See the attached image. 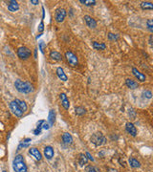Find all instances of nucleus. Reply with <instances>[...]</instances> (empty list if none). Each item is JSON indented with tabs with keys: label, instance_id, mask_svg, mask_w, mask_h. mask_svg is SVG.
<instances>
[{
	"label": "nucleus",
	"instance_id": "obj_1",
	"mask_svg": "<svg viewBox=\"0 0 153 172\" xmlns=\"http://www.w3.org/2000/svg\"><path fill=\"white\" fill-rule=\"evenodd\" d=\"M15 86L18 92L23 93V94H28V93L34 91V88H33V85L31 83L26 82V81H22L20 80H17L15 81Z\"/></svg>",
	"mask_w": 153,
	"mask_h": 172
},
{
	"label": "nucleus",
	"instance_id": "obj_2",
	"mask_svg": "<svg viewBox=\"0 0 153 172\" xmlns=\"http://www.w3.org/2000/svg\"><path fill=\"white\" fill-rule=\"evenodd\" d=\"M13 165L15 172H27V166L24 163V158L22 155H16L13 159Z\"/></svg>",
	"mask_w": 153,
	"mask_h": 172
},
{
	"label": "nucleus",
	"instance_id": "obj_3",
	"mask_svg": "<svg viewBox=\"0 0 153 172\" xmlns=\"http://www.w3.org/2000/svg\"><path fill=\"white\" fill-rule=\"evenodd\" d=\"M91 141L95 144L96 146H100V145H102V144H104L106 143V139L100 132H97V133H95L92 135Z\"/></svg>",
	"mask_w": 153,
	"mask_h": 172
},
{
	"label": "nucleus",
	"instance_id": "obj_4",
	"mask_svg": "<svg viewBox=\"0 0 153 172\" xmlns=\"http://www.w3.org/2000/svg\"><path fill=\"white\" fill-rule=\"evenodd\" d=\"M17 56L20 57L21 59H27L31 56V50H30L29 48L25 47V46L20 47L17 50Z\"/></svg>",
	"mask_w": 153,
	"mask_h": 172
},
{
	"label": "nucleus",
	"instance_id": "obj_5",
	"mask_svg": "<svg viewBox=\"0 0 153 172\" xmlns=\"http://www.w3.org/2000/svg\"><path fill=\"white\" fill-rule=\"evenodd\" d=\"M65 57H66L68 63H69L71 66H76L78 63V57L76 56V54L72 53V52H66L65 53Z\"/></svg>",
	"mask_w": 153,
	"mask_h": 172
},
{
	"label": "nucleus",
	"instance_id": "obj_6",
	"mask_svg": "<svg viewBox=\"0 0 153 172\" xmlns=\"http://www.w3.org/2000/svg\"><path fill=\"white\" fill-rule=\"evenodd\" d=\"M66 11L62 8H59L56 11V13H55V19H56L57 22H62L64 20V18L66 17Z\"/></svg>",
	"mask_w": 153,
	"mask_h": 172
},
{
	"label": "nucleus",
	"instance_id": "obj_7",
	"mask_svg": "<svg viewBox=\"0 0 153 172\" xmlns=\"http://www.w3.org/2000/svg\"><path fill=\"white\" fill-rule=\"evenodd\" d=\"M10 108H11V110H12L13 113L15 114L16 117H21L23 115L22 110L19 108V106L17 105V103H16L15 100L10 103Z\"/></svg>",
	"mask_w": 153,
	"mask_h": 172
},
{
	"label": "nucleus",
	"instance_id": "obj_8",
	"mask_svg": "<svg viewBox=\"0 0 153 172\" xmlns=\"http://www.w3.org/2000/svg\"><path fill=\"white\" fill-rule=\"evenodd\" d=\"M84 20H85V23L86 25L89 27V28L91 29H95L96 27H97V22H96V20L93 17L89 15H85L84 16Z\"/></svg>",
	"mask_w": 153,
	"mask_h": 172
},
{
	"label": "nucleus",
	"instance_id": "obj_9",
	"mask_svg": "<svg viewBox=\"0 0 153 172\" xmlns=\"http://www.w3.org/2000/svg\"><path fill=\"white\" fill-rule=\"evenodd\" d=\"M125 129H126L127 133L130 134V135L133 136V137H135V136L137 135V129H136L135 125L133 124H131V122H127L126 125H125Z\"/></svg>",
	"mask_w": 153,
	"mask_h": 172
},
{
	"label": "nucleus",
	"instance_id": "obj_10",
	"mask_svg": "<svg viewBox=\"0 0 153 172\" xmlns=\"http://www.w3.org/2000/svg\"><path fill=\"white\" fill-rule=\"evenodd\" d=\"M132 73H133V75L138 78V80L142 81V82H144V81H146V76H144L143 73H141L140 71H138L137 68H132Z\"/></svg>",
	"mask_w": 153,
	"mask_h": 172
},
{
	"label": "nucleus",
	"instance_id": "obj_11",
	"mask_svg": "<svg viewBox=\"0 0 153 172\" xmlns=\"http://www.w3.org/2000/svg\"><path fill=\"white\" fill-rule=\"evenodd\" d=\"M59 98H61V100L62 106L64 107V109L68 110V109H69V107H70V102H69V100H68V99H67L66 94H64V93H61V94L59 95Z\"/></svg>",
	"mask_w": 153,
	"mask_h": 172
},
{
	"label": "nucleus",
	"instance_id": "obj_12",
	"mask_svg": "<svg viewBox=\"0 0 153 172\" xmlns=\"http://www.w3.org/2000/svg\"><path fill=\"white\" fill-rule=\"evenodd\" d=\"M29 153L30 154L32 155V156H34L35 157V160H37V161H40L42 159V155H41V153H40V151L38 149H37V148H30L29 149Z\"/></svg>",
	"mask_w": 153,
	"mask_h": 172
},
{
	"label": "nucleus",
	"instance_id": "obj_13",
	"mask_svg": "<svg viewBox=\"0 0 153 172\" xmlns=\"http://www.w3.org/2000/svg\"><path fill=\"white\" fill-rule=\"evenodd\" d=\"M54 154H55V152H54V149L52 146H46L44 148V156L46 157V159L51 160L52 158L54 157Z\"/></svg>",
	"mask_w": 153,
	"mask_h": 172
},
{
	"label": "nucleus",
	"instance_id": "obj_14",
	"mask_svg": "<svg viewBox=\"0 0 153 172\" xmlns=\"http://www.w3.org/2000/svg\"><path fill=\"white\" fill-rule=\"evenodd\" d=\"M8 10L10 11V12H15V11H17L19 9V6H18V3L16 1H13V0H11V1L8 2Z\"/></svg>",
	"mask_w": 153,
	"mask_h": 172
},
{
	"label": "nucleus",
	"instance_id": "obj_15",
	"mask_svg": "<svg viewBox=\"0 0 153 172\" xmlns=\"http://www.w3.org/2000/svg\"><path fill=\"white\" fill-rule=\"evenodd\" d=\"M57 76H59V78L61 80H62V81H66L67 80V76L65 75L64 71H63V69H62L61 67H59L57 69Z\"/></svg>",
	"mask_w": 153,
	"mask_h": 172
},
{
	"label": "nucleus",
	"instance_id": "obj_16",
	"mask_svg": "<svg viewBox=\"0 0 153 172\" xmlns=\"http://www.w3.org/2000/svg\"><path fill=\"white\" fill-rule=\"evenodd\" d=\"M125 84H126V86L130 89H136L138 88L139 86L138 82H136V81L133 80H130V78H127V80H125Z\"/></svg>",
	"mask_w": 153,
	"mask_h": 172
},
{
	"label": "nucleus",
	"instance_id": "obj_17",
	"mask_svg": "<svg viewBox=\"0 0 153 172\" xmlns=\"http://www.w3.org/2000/svg\"><path fill=\"white\" fill-rule=\"evenodd\" d=\"M62 140H63L64 143H66V144L73 143V137L69 133H63V135H62Z\"/></svg>",
	"mask_w": 153,
	"mask_h": 172
},
{
	"label": "nucleus",
	"instance_id": "obj_18",
	"mask_svg": "<svg viewBox=\"0 0 153 172\" xmlns=\"http://www.w3.org/2000/svg\"><path fill=\"white\" fill-rule=\"evenodd\" d=\"M50 57L52 59L56 61H61L62 60V56L61 54L59 53V52H56V51H52L50 53Z\"/></svg>",
	"mask_w": 153,
	"mask_h": 172
},
{
	"label": "nucleus",
	"instance_id": "obj_19",
	"mask_svg": "<svg viewBox=\"0 0 153 172\" xmlns=\"http://www.w3.org/2000/svg\"><path fill=\"white\" fill-rule=\"evenodd\" d=\"M55 119H56V113H55L54 110H50L49 112V116H48V122H49V125L52 126L55 122Z\"/></svg>",
	"mask_w": 153,
	"mask_h": 172
},
{
	"label": "nucleus",
	"instance_id": "obj_20",
	"mask_svg": "<svg viewBox=\"0 0 153 172\" xmlns=\"http://www.w3.org/2000/svg\"><path fill=\"white\" fill-rule=\"evenodd\" d=\"M15 102L17 103V105L19 106V108L22 110V112L24 113L25 111H27V104L25 103V102H22V100H17L16 99Z\"/></svg>",
	"mask_w": 153,
	"mask_h": 172
},
{
	"label": "nucleus",
	"instance_id": "obj_21",
	"mask_svg": "<svg viewBox=\"0 0 153 172\" xmlns=\"http://www.w3.org/2000/svg\"><path fill=\"white\" fill-rule=\"evenodd\" d=\"M129 165H130L131 167L137 168V167H140L141 163H140V162H139L138 160L134 159V158H131V159H129Z\"/></svg>",
	"mask_w": 153,
	"mask_h": 172
},
{
	"label": "nucleus",
	"instance_id": "obj_22",
	"mask_svg": "<svg viewBox=\"0 0 153 172\" xmlns=\"http://www.w3.org/2000/svg\"><path fill=\"white\" fill-rule=\"evenodd\" d=\"M87 162H88V159H87V157L85 156V155L80 154V157H78V163H80L81 166H83V165H86Z\"/></svg>",
	"mask_w": 153,
	"mask_h": 172
},
{
	"label": "nucleus",
	"instance_id": "obj_23",
	"mask_svg": "<svg viewBox=\"0 0 153 172\" xmlns=\"http://www.w3.org/2000/svg\"><path fill=\"white\" fill-rule=\"evenodd\" d=\"M93 47H94L96 50H105L106 45L104 43H99V42H93Z\"/></svg>",
	"mask_w": 153,
	"mask_h": 172
},
{
	"label": "nucleus",
	"instance_id": "obj_24",
	"mask_svg": "<svg viewBox=\"0 0 153 172\" xmlns=\"http://www.w3.org/2000/svg\"><path fill=\"white\" fill-rule=\"evenodd\" d=\"M141 8L144 10H152L153 5L151 2H142L141 3Z\"/></svg>",
	"mask_w": 153,
	"mask_h": 172
},
{
	"label": "nucleus",
	"instance_id": "obj_25",
	"mask_svg": "<svg viewBox=\"0 0 153 172\" xmlns=\"http://www.w3.org/2000/svg\"><path fill=\"white\" fill-rule=\"evenodd\" d=\"M75 111H76V114L78 115V116H81V115H84V114H85V112H86L85 108L82 107V106H78V107H76Z\"/></svg>",
	"mask_w": 153,
	"mask_h": 172
},
{
	"label": "nucleus",
	"instance_id": "obj_26",
	"mask_svg": "<svg viewBox=\"0 0 153 172\" xmlns=\"http://www.w3.org/2000/svg\"><path fill=\"white\" fill-rule=\"evenodd\" d=\"M80 3H82L86 6H91V5H95L96 4V1L95 0H80Z\"/></svg>",
	"mask_w": 153,
	"mask_h": 172
},
{
	"label": "nucleus",
	"instance_id": "obj_27",
	"mask_svg": "<svg viewBox=\"0 0 153 172\" xmlns=\"http://www.w3.org/2000/svg\"><path fill=\"white\" fill-rule=\"evenodd\" d=\"M86 172H100V169L98 167H96V166L89 165V166H87Z\"/></svg>",
	"mask_w": 153,
	"mask_h": 172
},
{
	"label": "nucleus",
	"instance_id": "obj_28",
	"mask_svg": "<svg viewBox=\"0 0 153 172\" xmlns=\"http://www.w3.org/2000/svg\"><path fill=\"white\" fill-rule=\"evenodd\" d=\"M146 25L148 27V30L150 32L153 31V20L152 19H148V20L146 21Z\"/></svg>",
	"mask_w": 153,
	"mask_h": 172
},
{
	"label": "nucleus",
	"instance_id": "obj_29",
	"mask_svg": "<svg viewBox=\"0 0 153 172\" xmlns=\"http://www.w3.org/2000/svg\"><path fill=\"white\" fill-rule=\"evenodd\" d=\"M45 43H44V41H41L39 43V49H40V51H41V53L42 54H44V48H45Z\"/></svg>",
	"mask_w": 153,
	"mask_h": 172
},
{
	"label": "nucleus",
	"instance_id": "obj_30",
	"mask_svg": "<svg viewBox=\"0 0 153 172\" xmlns=\"http://www.w3.org/2000/svg\"><path fill=\"white\" fill-rule=\"evenodd\" d=\"M144 97H146L147 99H151V97H152V93L150 92V91H146V92H144V94H143Z\"/></svg>",
	"mask_w": 153,
	"mask_h": 172
},
{
	"label": "nucleus",
	"instance_id": "obj_31",
	"mask_svg": "<svg viewBox=\"0 0 153 172\" xmlns=\"http://www.w3.org/2000/svg\"><path fill=\"white\" fill-rule=\"evenodd\" d=\"M108 38L109 39H117L118 38V35H114V34H112V33H110V34H108Z\"/></svg>",
	"mask_w": 153,
	"mask_h": 172
},
{
	"label": "nucleus",
	"instance_id": "obj_32",
	"mask_svg": "<svg viewBox=\"0 0 153 172\" xmlns=\"http://www.w3.org/2000/svg\"><path fill=\"white\" fill-rule=\"evenodd\" d=\"M43 30H44V24H43V21H41L39 24V26H38V32H43Z\"/></svg>",
	"mask_w": 153,
	"mask_h": 172
},
{
	"label": "nucleus",
	"instance_id": "obj_33",
	"mask_svg": "<svg viewBox=\"0 0 153 172\" xmlns=\"http://www.w3.org/2000/svg\"><path fill=\"white\" fill-rule=\"evenodd\" d=\"M85 156L87 157V159H89L90 161H92V162H94V158L92 157V155L90 154L89 152H86V153H85Z\"/></svg>",
	"mask_w": 153,
	"mask_h": 172
},
{
	"label": "nucleus",
	"instance_id": "obj_34",
	"mask_svg": "<svg viewBox=\"0 0 153 172\" xmlns=\"http://www.w3.org/2000/svg\"><path fill=\"white\" fill-rule=\"evenodd\" d=\"M41 127L47 130V129H49V128H50V125H49V124H47V122H44V124H42V126H41Z\"/></svg>",
	"mask_w": 153,
	"mask_h": 172
},
{
	"label": "nucleus",
	"instance_id": "obj_35",
	"mask_svg": "<svg viewBox=\"0 0 153 172\" xmlns=\"http://www.w3.org/2000/svg\"><path fill=\"white\" fill-rule=\"evenodd\" d=\"M35 135H39L40 133H41V128H37L35 131H34Z\"/></svg>",
	"mask_w": 153,
	"mask_h": 172
},
{
	"label": "nucleus",
	"instance_id": "obj_36",
	"mask_svg": "<svg viewBox=\"0 0 153 172\" xmlns=\"http://www.w3.org/2000/svg\"><path fill=\"white\" fill-rule=\"evenodd\" d=\"M31 3L34 4V5H37L39 3V1H37V0H31Z\"/></svg>",
	"mask_w": 153,
	"mask_h": 172
},
{
	"label": "nucleus",
	"instance_id": "obj_37",
	"mask_svg": "<svg viewBox=\"0 0 153 172\" xmlns=\"http://www.w3.org/2000/svg\"><path fill=\"white\" fill-rule=\"evenodd\" d=\"M107 172H118V171H117L115 168H109Z\"/></svg>",
	"mask_w": 153,
	"mask_h": 172
},
{
	"label": "nucleus",
	"instance_id": "obj_38",
	"mask_svg": "<svg viewBox=\"0 0 153 172\" xmlns=\"http://www.w3.org/2000/svg\"><path fill=\"white\" fill-rule=\"evenodd\" d=\"M30 141H31V139H26V140H24V141H23V143H29Z\"/></svg>",
	"mask_w": 153,
	"mask_h": 172
},
{
	"label": "nucleus",
	"instance_id": "obj_39",
	"mask_svg": "<svg viewBox=\"0 0 153 172\" xmlns=\"http://www.w3.org/2000/svg\"><path fill=\"white\" fill-rule=\"evenodd\" d=\"M3 172H7V171H3Z\"/></svg>",
	"mask_w": 153,
	"mask_h": 172
}]
</instances>
